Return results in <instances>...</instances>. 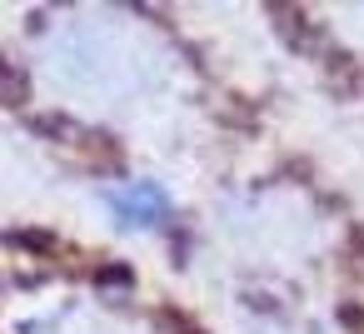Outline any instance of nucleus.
Wrapping results in <instances>:
<instances>
[{
  "mask_svg": "<svg viewBox=\"0 0 364 334\" xmlns=\"http://www.w3.org/2000/svg\"><path fill=\"white\" fill-rule=\"evenodd\" d=\"M110 210H115V215H125L130 225H150V220H160V215H165V190H155V185L115 190V195H110Z\"/></svg>",
  "mask_w": 364,
  "mask_h": 334,
  "instance_id": "nucleus-1",
  "label": "nucleus"
}]
</instances>
